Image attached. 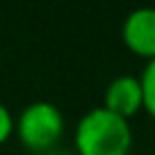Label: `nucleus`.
Here are the masks:
<instances>
[{
  "mask_svg": "<svg viewBox=\"0 0 155 155\" xmlns=\"http://www.w3.org/2000/svg\"><path fill=\"white\" fill-rule=\"evenodd\" d=\"M121 41L132 55L155 59V7H137L123 18Z\"/></svg>",
  "mask_w": 155,
  "mask_h": 155,
  "instance_id": "nucleus-3",
  "label": "nucleus"
},
{
  "mask_svg": "<svg viewBox=\"0 0 155 155\" xmlns=\"http://www.w3.org/2000/svg\"><path fill=\"white\" fill-rule=\"evenodd\" d=\"M73 148H75V155H130V121L112 114L103 105L91 107L75 123Z\"/></svg>",
  "mask_w": 155,
  "mask_h": 155,
  "instance_id": "nucleus-1",
  "label": "nucleus"
},
{
  "mask_svg": "<svg viewBox=\"0 0 155 155\" xmlns=\"http://www.w3.org/2000/svg\"><path fill=\"white\" fill-rule=\"evenodd\" d=\"M103 107L112 114L130 121L137 112L144 110V91L139 75H116L103 94Z\"/></svg>",
  "mask_w": 155,
  "mask_h": 155,
  "instance_id": "nucleus-4",
  "label": "nucleus"
},
{
  "mask_svg": "<svg viewBox=\"0 0 155 155\" xmlns=\"http://www.w3.org/2000/svg\"><path fill=\"white\" fill-rule=\"evenodd\" d=\"M64 130H66L64 114L50 101L28 103L14 119L16 139L32 155H41L57 148V144L64 137Z\"/></svg>",
  "mask_w": 155,
  "mask_h": 155,
  "instance_id": "nucleus-2",
  "label": "nucleus"
},
{
  "mask_svg": "<svg viewBox=\"0 0 155 155\" xmlns=\"http://www.w3.org/2000/svg\"><path fill=\"white\" fill-rule=\"evenodd\" d=\"M41 155H75V153H66V150H59V148H53L48 153H41Z\"/></svg>",
  "mask_w": 155,
  "mask_h": 155,
  "instance_id": "nucleus-7",
  "label": "nucleus"
},
{
  "mask_svg": "<svg viewBox=\"0 0 155 155\" xmlns=\"http://www.w3.org/2000/svg\"><path fill=\"white\" fill-rule=\"evenodd\" d=\"M141 91H144V112H148L155 119V59L146 62L144 71L139 75Z\"/></svg>",
  "mask_w": 155,
  "mask_h": 155,
  "instance_id": "nucleus-5",
  "label": "nucleus"
},
{
  "mask_svg": "<svg viewBox=\"0 0 155 155\" xmlns=\"http://www.w3.org/2000/svg\"><path fill=\"white\" fill-rule=\"evenodd\" d=\"M14 135V114L12 110L0 101V146L7 144Z\"/></svg>",
  "mask_w": 155,
  "mask_h": 155,
  "instance_id": "nucleus-6",
  "label": "nucleus"
}]
</instances>
